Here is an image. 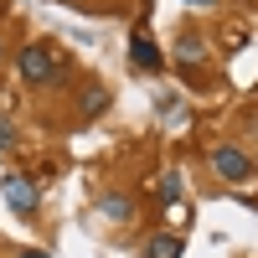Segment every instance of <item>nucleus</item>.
<instances>
[{
  "label": "nucleus",
  "instance_id": "f257e3e1",
  "mask_svg": "<svg viewBox=\"0 0 258 258\" xmlns=\"http://www.w3.org/2000/svg\"><path fill=\"white\" fill-rule=\"evenodd\" d=\"M16 62H21V78H26V83H52L57 78V57L47 47H26Z\"/></svg>",
  "mask_w": 258,
  "mask_h": 258
},
{
  "label": "nucleus",
  "instance_id": "f03ea898",
  "mask_svg": "<svg viewBox=\"0 0 258 258\" xmlns=\"http://www.w3.org/2000/svg\"><path fill=\"white\" fill-rule=\"evenodd\" d=\"M212 165H217L222 181H248V176H253V160L243 155V150H232V145H217V150H212Z\"/></svg>",
  "mask_w": 258,
  "mask_h": 258
},
{
  "label": "nucleus",
  "instance_id": "7ed1b4c3",
  "mask_svg": "<svg viewBox=\"0 0 258 258\" xmlns=\"http://www.w3.org/2000/svg\"><path fill=\"white\" fill-rule=\"evenodd\" d=\"M129 62H135L140 73H160V68H165L160 47H155V41H150L145 31H135V41H129Z\"/></svg>",
  "mask_w": 258,
  "mask_h": 258
},
{
  "label": "nucleus",
  "instance_id": "20e7f679",
  "mask_svg": "<svg viewBox=\"0 0 258 258\" xmlns=\"http://www.w3.org/2000/svg\"><path fill=\"white\" fill-rule=\"evenodd\" d=\"M6 202H11L16 212H36V186H31L26 176H6Z\"/></svg>",
  "mask_w": 258,
  "mask_h": 258
},
{
  "label": "nucleus",
  "instance_id": "39448f33",
  "mask_svg": "<svg viewBox=\"0 0 258 258\" xmlns=\"http://www.w3.org/2000/svg\"><path fill=\"white\" fill-rule=\"evenodd\" d=\"M155 202H165V207L181 202V176H176V170H165V176L155 181Z\"/></svg>",
  "mask_w": 258,
  "mask_h": 258
},
{
  "label": "nucleus",
  "instance_id": "423d86ee",
  "mask_svg": "<svg viewBox=\"0 0 258 258\" xmlns=\"http://www.w3.org/2000/svg\"><path fill=\"white\" fill-rule=\"evenodd\" d=\"M145 258H181V238H150Z\"/></svg>",
  "mask_w": 258,
  "mask_h": 258
},
{
  "label": "nucleus",
  "instance_id": "0eeeda50",
  "mask_svg": "<svg viewBox=\"0 0 258 258\" xmlns=\"http://www.w3.org/2000/svg\"><path fill=\"white\" fill-rule=\"evenodd\" d=\"M103 103H109V93H103V88H88V93H83V119H88V114H103Z\"/></svg>",
  "mask_w": 258,
  "mask_h": 258
},
{
  "label": "nucleus",
  "instance_id": "6e6552de",
  "mask_svg": "<svg viewBox=\"0 0 258 258\" xmlns=\"http://www.w3.org/2000/svg\"><path fill=\"white\" fill-rule=\"evenodd\" d=\"M103 212H109V217H129V202H119V197H103Z\"/></svg>",
  "mask_w": 258,
  "mask_h": 258
},
{
  "label": "nucleus",
  "instance_id": "1a4fd4ad",
  "mask_svg": "<svg viewBox=\"0 0 258 258\" xmlns=\"http://www.w3.org/2000/svg\"><path fill=\"white\" fill-rule=\"evenodd\" d=\"M186 6H217V0H186Z\"/></svg>",
  "mask_w": 258,
  "mask_h": 258
},
{
  "label": "nucleus",
  "instance_id": "9d476101",
  "mask_svg": "<svg viewBox=\"0 0 258 258\" xmlns=\"http://www.w3.org/2000/svg\"><path fill=\"white\" fill-rule=\"evenodd\" d=\"M21 258H47V253H21Z\"/></svg>",
  "mask_w": 258,
  "mask_h": 258
},
{
  "label": "nucleus",
  "instance_id": "9b49d317",
  "mask_svg": "<svg viewBox=\"0 0 258 258\" xmlns=\"http://www.w3.org/2000/svg\"><path fill=\"white\" fill-rule=\"evenodd\" d=\"M0 57H6V41H0Z\"/></svg>",
  "mask_w": 258,
  "mask_h": 258
}]
</instances>
